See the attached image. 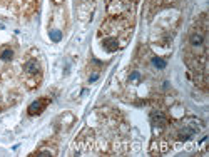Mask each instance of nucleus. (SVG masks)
Wrapping results in <instances>:
<instances>
[{
  "label": "nucleus",
  "mask_w": 209,
  "mask_h": 157,
  "mask_svg": "<svg viewBox=\"0 0 209 157\" xmlns=\"http://www.w3.org/2000/svg\"><path fill=\"white\" fill-rule=\"evenodd\" d=\"M152 119H154V122L157 124H164L166 122V115L161 112H152Z\"/></svg>",
  "instance_id": "6"
},
{
  "label": "nucleus",
  "mask_w": 209,
  "mask_h": 157,
  "mask_svg": "<svg viewBox=\"0 0 209 157\" xmlns=\"http://www.w3.org/2000/svg\"><path fill=\"white\" fill-rule=\"evenodd\" d=\"M49 35H50V38H52V40H55V42H59L60 38H62V34H60L59 30H50V34H49Z\"/></svg>",
  "instance_id": "8"
},
{
  "label": "nucleus",
  "mask_w": 209,
  "mask_h": 157,
  "mask_svg": "<svg viewBox=\"0 0 209 157\" xmlns=\"http://www.w3.org/2000/svg\"><path fill=\"white\" fill-rule=\"evenodd\" d=\"M139 72H132L130 74V77H129V80H132V82H137V78H139Z\"/></svg>",
  "instance_id": "9"
},
{
  "label": "nucleus",
  "mask_w": 209,
  "mask_h": 157,
  "mask_svg": "<svg viewBox=\"0 0 209 157\" xmlns=\"http://www.w3.org/2000/svg\"><path fill=\"white\" fill-rule=\"evenodd\" d=\"M12 57H13L12 49H3L2 53H0V59L2 60H12Z\"/></svg>",
  "instance_id": "5"
},
{
  "label": "nucleus",
  "mask_w": 209,
  "mask_h": 157,
  "mask_svg": "<svg viewBox=\"0 0 209 157\" xmlns=\"http://www.w3.org/2000/svg\"><path fill=\"white\" fill-rule=\"evenodd\" d=\"M95 80H97V74H94V75L90 77V82H95Z\"/></svg>",
  "instance_id": "10"
},
{
  "label": "nucleus",
  "mask_w": 209,
  "mask_h": 157,
  "mask_svg": "<svg viewBox=\"0 0 209 157\" xmlns=\"http://www.w3.org/2000/svg\"><path fill=\"white\" fill-rule=\"evenodd\" d=\"M102 45H104V49L107 52H114V50H117V40L116 38H105V40H102Z\"/></svg>",
  "instance_id": "3"
},
{
  "label": "nucleus",
  "mask_w": 209,
  "mask_h": 157,
  "mask_svg": "<svg viewBox=\"0 0 209 157\" xmlns=\"http://www.w3.org/2000/svg\"><path fill=\"white\" fill-rule=\"evenodd\" d=\"M45 104H47V100H44V99H38V100L32 102L30 107H29V114H30V115H37V114H40L42 110L45 109Z\"/></svg>",
  "instance_id": "1"
},
{
  "label": "nucleus",
  "mask_w": 209,
  "mask_h": 157,
  "mask_svg": "<svg viewBox=\"0 0 209 157\" xmlns=\"http://www.w3.org/2000/svg\"><path fill=\"white\" fill-rule=\"evenodd\" d=\"M152 64H154L157 69H164L166 67V62L162 59H159V57H154V59H152Z\"/></svg>",
  "instance_id": "7"
},
{
  "label": "nucleus",
  "mask_w": 209,
  "mask_h": 157,
  "mask_svg": "<svg viewBox=\"0 0 209 157\" xmlns=\"http://www.w3.org/2000/svg\"><path fill=\"white\" fill-rule=\"evenodd\" d=\"M189 42L193 47H203L204 44V34H201V32H193L189 37Z\"/></svg>",
  "instance_id": "2"
},
{
  "label": "nucleus",
  "mask_w": 209,
  "mask_h": 157,
  "mask_svg": "<svg viewBox=\"0 0 209 157\" xmlns=\"http://www.w3.org/2000/svg\"><path fill=\"white\" fill-rule=\"evenodd\" d=\"M25 72L27 74H37L38 72V64H37V60H29V62L25 64Z\"/></svg>",
  "instance_id": "4"
}]
</instances>
